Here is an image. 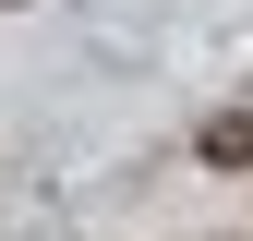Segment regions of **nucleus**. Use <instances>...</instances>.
Instances as JSON below:
<instances>
[{
	"instance_id": "obj_2",
	"label": "nucleus",
	"mask_w": 253,
	"mask_h": 241,
	"mask_svg": "<svg viewBox=\"0 0 253 241\" xmlns=\"http://www.w3.org/2000/svg\"><path fill=\"white\" fill-rule=\"evenodd\" d=\"M0 12H24V0H0Z\"/></svg>"
},
{
	"instance_id": "obj_1",
	"label": "nucleus",
	"mask_w": 253,
	"mask_h": 241,
	"mask_svg": "<svg viewBox=\"0 0 253 241\" xmlns=\"http://www.w3.org/2000/svg\"><path fill=\"white\" fill-rule=\"evenodd\" d=\"M193 157L205 169H253V109H217L205 133H193Z\"/></svg>"
}]
</instances>
